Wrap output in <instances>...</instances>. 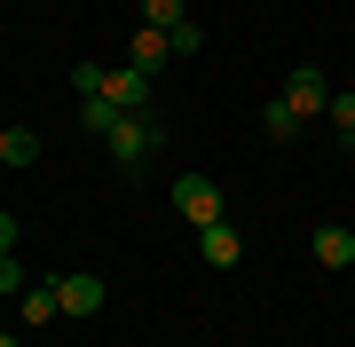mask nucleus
Listing matches in <instances>:
<instances>
[{
  "label": "nucleus",
  "instance_id": "nucleus-19",
  "mask_svg": "<svg viewBox=\"0 0 355 347\" xmlns=\"http://www.w3.org/2000/svg\"><path fill=\"white\" fill-rule=\"evenodd\" d=\"M0 347H16V332H0Z\"/></svg>",
  "mask_w": 355,
  "mask_h": 347
},
{
  "label": "nucleus",
  "instance_id": "nucleus-5",
  "mask_svg": "<svg viewBox=\"0 0 355 347\" xmlns=\"http://www.w3.org/2000/svg\"><path fill=\"white\" fill-rule=\"evenodd\" d=\"M198 253H205V269H237V260H245V237L229 229V213L198 229Z\"/></svg>",
  "mask_w": 355,
  "mask_h": 347
},
{
  "label": "nucleus",
  "instance_id": "nucleus-3",
  "mask_svg": "<svg viewBox=\"0 0 355 347\" xmlns=\"http://www.w3.org/2000/svg\"><path fill=\"white\" fill-rule=\"evenodd\" d=\"M79 103H87V95H79ZM103 103H111V111H158L150 103V71H135V64L103 71Z\"/></svg>",
  "mask_w": 355,
  "mask_h": 347
},
{
  "label": "nucleus",
  "instance_id": "nucleus-6",
  "mask_svg": "<svg viewBox=\"0 0 355 347\" xmlns=\"http://www.w3.org/2000/svg\"><path fill=\"white\" fill-rule=\"evenodd\" d=\"M55 300H64V316H103V276H87V269L55 276Z\"/></svg>",
  "mask_w": 355,
  "mask_h": 347
},
{
  "label": "nucleus",
  "instance_id": "nucleus-7",
  "mask_svg": "<svg viewBox=\"0 0 355 347\" xmlns=\"http://www.w3.org/2000/svg\"><path fill=\"white\" fill-rule=\"evenodd\" d=\"M308 253H316L324 269H355V229H347V221H324V229L308 237Z\"/></svg>",
  "mask_w": 355,
  "mask_h": 347
},
{
  "label": "nucleus",
  "instance_id": "nucleus-9",
  "mask_svg": "<svg viewBox=\"0 0 355 347\" xmlns=\"http://www.w3.org/2000/svg\"><path fill=\"white\" fill-rule=\"evenodd\" d=\"M166 55H174V48H166V32H158V24H142V32L127 39V64H135V71H150V79L166 71Z\"/></svg>",
  "mask_w": 355,
  "mask_h": 347
},
{
  "label": "nucleus",
  "instance_id": "nucleus-2",
  "mask_svg": "<svg viewBox=\"0 0 355 347\" xmlns=\"http://www.w3.org/2000/svg\"><path fill=\"white\" fill-rule=\"evenodd\" d=\"M174 213L190 221V229L221 221V181H214V174H182V181H174Z\"/></svg>",
  "mask_w": 355,
  "mask_h": 347
},
{
  "label": "nucleus",
  "instance_id": "nucleus-1",
  "mask_svg": "<svg viewBox=\"0 0 355 347\" xmlns=\"http://www.w3.org/2000/svg\"><path fill=\"white\" fill-rule=\"evenodd\" d=\"M103 150H111L119 174H142V166L166 150V118H158V111H119V127L103 134Z\"/></svg>",
  "mask_w": 355,
  "mask_h": 347
},
{
  "label": "nucleus",
  "instance_id": "nucleus-10",
  "mask_svg": "<svg viewBox=\"0 0 355 347\" xmlns=\"http://www.w3.org/2000/svg\"><path fill=\"white\" fill-rule=\"evenodd\" d=\"M40 158V134L32 127H0V174H24Z\"/></svg>",
  "mask_w": 355,
  "mask_h": 347
},
{
  "label": "nucleus",
  "instance_id": "nucleus-15",
  "mask_svg": "<svg viewBox=\"0 0 355 347\" xmlns=\"http://www.w3.org/2000/svg\"><path fill=\"white\" fill-rule=\"evenodd\" d=\"M24 284H32V276H24V260H16V253H0V292H24Z\"/></svg>",
  "mask_w": 355,
  "mask_h": 347
},
{
  "label": "nucleus",
  "instance_id": "nucleus-12",
  "mask_svg": "<svg viewBox=\"0 0 355 347\" xmlns=\"http://www.w3.org/2000/svg\"><path fill=\"white\" fill-rule=\"evenodd\" d=\"M79 127H87V134L103 142V134H111V127H119V111H111V103H103V95H87V103H79Z\"/></svg>",
  "mask_w": 355,
  "mask_h": 347
},
{
  "label": "nucleus",
  "instance_id": "nucleus-8",
  "mask_svg": "<svg viewBox=\"0 0 355 347\" xmlns=\"http://www.w3.org/2000/svg\"><path fill=\"white\" fill-rule=\"evenodd\" d=\"M55 316H64V300H55V284H24V292H16V323H32V332H48Z\"/></svg>",
  "mask_w": 355,
  "mask_h": 347
},
{
  "label": "nucleus",
  "instance_id": "nucleus-16",
  "mask_svg": "<svg viewBox=\"0 0 355 347\" xmlns=\"http://www.w3.org/2000/svg\"><path fill=\"white\" fill-rule=\"evenodd\" d=\"M71 87L79 95H103V64H71Z\"/></svg>",
  "mask_w": 355,
  "mask_h": 347
},
{
  "label": "nucleus",
  "instance_id": "nucleus-18",
  "mask_svg": "<svg viewBox=\"0 0 355 347\" xmlns=\"http://www.w3.org/2000/svg\"><path fill=\"white\" fill-rule=\"evenodd\" d=\"M0 253H16V213H0Z\"/></svg>",
  "mask_w": 355,
  "mask_h": 347
},
{
  "label": "nucleus",
  "instance_id": "nucleus-4",
  "mask_svg": "<svg viewBox=\"0 0 355 347\" xmlns=\"http://www.w3.org/2000/svg\"><path fill=\"white\" fill-rule=\"evenodd\" d=\"M284 103L300 111V127H308V118H316V111H331V79H324L316 64H300V71L284 79Z\"/></svg>",
  "mask_w": 355,
  "mask_h": 347
},
{
  "label": "nucleus",
  "instance_id": "nucleus-20",
  "mask_svg": "<svg viewBox=\"0 0 355 347\" xmlns=\"http://www.w3.org/2000/svg\"><path fill=\"white\" fill-rule=\"evenodd\" d=\"M340 142H347V150H355V127H347V134H340Z\"/></svg>",
  "mask_w": 355,
  "mask_h": 347
},
{
  "label": "nucleus",
  "instance_id": "nucleus-14",
  "mask_svg": "<svg viewBox=\"0 0 355 347\" xmlns=\"http://www.w3.org/2000/svg\"><path fill=\"white\" fill-rule=\"evenodd\" d=\"M166 48H174V55H198V48H205V32H198V16H190V24H174V32H166Z\"/></svg>",
  "mask_w": 355,
  "mask_h": 347
},
{
  "label": "nucleus",
  "instance_id": "nucleus-11",
  "mask_svg": "<svg viewBox=\"0 0 355 347\" xmlns=\"http://www.w3.org/2000/svg\"><path fill=\"white\" fill-rule=\"evenodd\" d=\"M261 127H268V142H292V134H300V111H292L284 95H277V103L261 111Z\"/></svg>",
  "mask_w": 355,
  "mask_h": 347
},
{
  "label": "nucleus",
  "instance_id": "nucleus-17",
  "mask_svg": "<svg viewBox=\"0 0 355 347\" xmlns=\"http://www.w3.org/2000/svg\"><path fill=\"white\" fill-rule=\"evenodd\" d=\"M331 127H340V134L355 127V95H331Z\"/></svg>",
  "mask_w": 355,
  "mask_h": 347
},
{
  "label": "nucleus",
  "instance_id": "nucleus-13",
  "mask_svg": "<svg viewBox=\"0 0 355 347\" xmlns=\"http://www.w3.org/2000/svg\"><path fill=\"white\" fill-rule=\"evenodd\" d=\"M142 16H150L158 32H174V24H190V0H142Z\"/></svg>",
  "mask_w": 355,
  "mask_h": 347
}]
</instances>
